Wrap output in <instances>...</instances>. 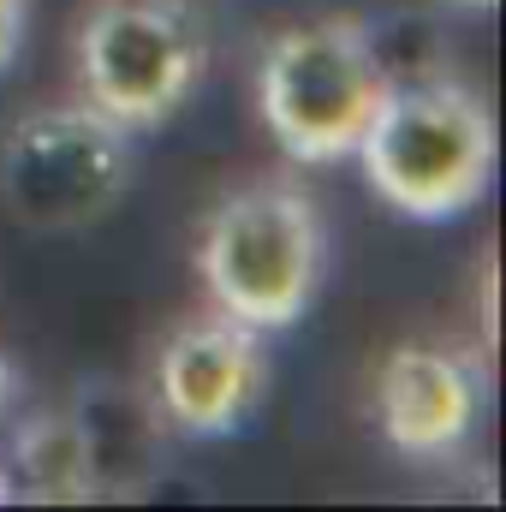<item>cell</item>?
Here are the masks:
<instances>
[{
	"mask_svg": "<svg viewBox=\"0 0 506 512\" xmlns=\"http://www.w3.org/2000/svg\"><path fill=\"white\" fill-rule=\"evenodd\" d=\"M197 280L215 310L262 334L292 328L328 274V221L304 179L256 173L221 191L197 227Z\"/></svg>",
	"mask_w": 506,
	"mask_h": 512,
	"instance_id": "6da1fadb",
	"label": "cell"
},
{
	"mask_svg": "<svg viewBox=\"0 0 506 512\" xmlns=\"http://www.w3.org/2000/svg\"><path fill=\"white\" fill-rule=\"evenodd\" d=\"M387 84H393V66L381 54L376 30L352 12L280 24L256 48L251 72L256 120L298 167L352 161Z\"/></svg>",
	"mask_w": 506,
	"mask_h": 512,
	"instance_id": "7a4b0ae2",
	"label": "cell"
},
{
	"mask_svg": "<svg viewBox=\"0 0 506 512\" xmlns=\"http://www.w3.org/2000/svg\"><path fill=\"white\" fill-rule=\"evenodd\" d=\"M364 179L405 221H453L495 179V114L465 78L399 72L358 143Z\"/></svg>",
	"mask_w": 506,
	"mask_h": 512,
	"instance_id": "3957f363",
	"label": "cell"
},
{
	"mask_svg": "<svg viewBox=\"0 0 506 512\" xmlns=\"http://www.w3.org/2000/svg\"><path fill=\"white\" fill-rule=\"evenodd\" d=\"M209 12L197 0H84L72 24L78 102L114 126L155 131L209 78Z\"/></svg>",
	"mask_w": 506,
	"mask_h": 512,
	"instance_id": "277c9868",
	"label": "cell"
},
{
	"mask_svg": "<svg viewBox=\"0 0 506 512\" xmlns=\"http://www.w3.org/2000/svg\"><path fill=\"white\" fill-rule=\"evenodd\" d=\"M131 191V131L90 102H42L0 137V203L30 233H84Z\"/></svg>",
	"mask_w": 506,
	"mask_h": 512,
	"instance_id": "5b68a950",
	"label": "cell"
},
{
	"mask_svg": "<svg viewBox=\"0 0 506 512\" xmlns=\"http://www.w3.org/2000/svg\"><path fill=\"white\" fill-rule=\"evenodd\" d=\"M143 393H149L155 417L167 423V435H191V441L233 435L268 393L262 328L215 310V304L179 316L149 352Z\"/></svg>",
	"mask_w": 506,
	"mask_h": 512,
	"instance_id": "8992f818",
	"label": "cell"
},
{
	"mask_svg": "<svg viewBox=\"0 0 506 512\" xmlns=\"http://www.w3.org/2000/svg\"><path fill=\"white\" fill-rule=\"evenodd\" d=\"M483 411L477 364L447 340H399L370 376V417L399 459H453Z\"/></svg>",
	"mask_w": 506,
	"mask_h": 512,
	"instance_id": "52a82bcc",
	"label": "cell"
},
{
	"mask_svg": "<svg viewBox=\"0 0 506 512\" xmlns=\"http://www.w3.org/2000/svg\"><path fill=\"white\" fill-rule=\"evenodd\" d=\"M84 453H90V477H96V501L114 495H143L149 477L161 471V447H167V423L155 417L143 387L120 382H90L72 399Z\"/></svg>",
	"mask_w": 506,
	"mask_h": 512,
	"instance_id": "ba28073f",
	"label": "cell"
},
{
	"mask_svg": "<svg viewBox=\"0 0 506 512\" xmlns=\"http://www.w3.org/2000/svg\"><path fill=\"white\" fill-rule=\"evenodd\" d=\"M6 489L12 501H42V507H78L96 501V477H90V453L78 435L72 405H42L12 429L6 447Z\"/></svg>",
	"mask_w": 506,
	"mask_h": 512,
	"instance_id": "9c48e42d",
	"label": "cell"
},
{
	"mask_svg": "<svg viewBox=\"0 0 506 512\" xmlns=\"http://www.w3.org/2000/svg\"><path fill=\"white\" fill-rule=\"evenodd\" d=\"M24 30H30V0H0V72L18 60Z\"/></svg>",
	"mask_w": 506,
	"mask_h": 512,
	"instance_id": "30bf717a",
	"label": "cell"
},
{
	"mask_svg": "<svg viewBox=\"0 0 506 512\" xmlns=\"http://www.w3.org/2000/svg\"><path fill=\"white\" fill-rule=\"evenodd\" d=\"M6 393H12V370H6V358H0V411H6Z\"/></svg>",
	"mask_w": 506,
	"mask_h": 512,
	"instance_id": "8fae6325",
	"label": "cell"
},
{
	"mask_svg": "<svg viewBox=\"0 0 506 512\" xmlns=\"http://www.w3.org/2000/svg\"><path fill=\"white\" fill-rule=\"evenodd\" d=\"M6 501H12V489H6V465H0V507H6Z\"/></svg>",
	"mask_w": 506,
	"mask_h": 512,
	"instance_id": "7c38bea8",
	"label": "cell"
},
{
	"mask_svg": "<svg viewBox=\"0 0 506 512\" xmlns=\"http://www.w3.org/2000/svg\"><path fill=\"white\" fill-rule=\"evenodd\" d=\"M453 6H477V12H489V6H495V0H453Z\"/></svg>",
	"mask_w": 506,
	"mask_h": 512,
	"instance_id": "4fadbf2b",
	"label": "cell"
}]
</instances>
